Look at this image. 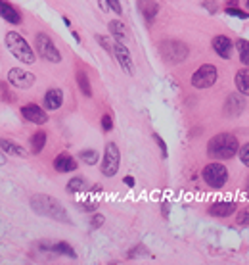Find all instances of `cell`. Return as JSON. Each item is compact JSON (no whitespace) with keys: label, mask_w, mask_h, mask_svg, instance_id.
Wrapping results in <instances>:
<instances>
[{"label":"cell","mask_w":249,"mask_h":265,"mask_svg":"<svg viewBox=\"0 0 249 265\" xmlns=\"http://www.w3.org/2000/svg\"><path fill=\"white\" fill-rule=\"evenodd\" d=\"M234 85H236L238 92H242L244 96H249V67H242L234 75Z\"/></svg>","instance_id":"obj_19"},{"label":"cell","mask_w":249,"mask_h":265,"mask_svg":"<svg viewBox=\"0 0 249 265\" xmlns=\"http://www.w3.org/2000/svg\"><path fill=\"white\" fill-rule=\"evenodd\" d=\"M161 212H163V217L167 219V217H169V202H167V200L161 204Z\"/></svg>","instance_id":"obj_39"},{"label":"cell","mask_w":249,"mask_h":265,"mask_svg":"<svg viewBox=\"0 0 249 265\" xmlns=\"http://www.w3.org/2000/svg\"><path fill=\"white\" fill-rule=\"evenodd\" d=\"M123 183H124V185H126V187H134V185H136V181H134V177H130V175L123 177Z\"/></svg>","instance_id":"obj_38"},{"label":"cell","mask_w":249,"mask_h":265,"mask_svg":"<svg viewBox=\"0 0 249 265\" xmlns=\"http://www.w3.org/2000/svg\"><path fill=\"white\" fill-rule=\"evenodd\" d=\"M159 54L161 58L167 63H182L188 58V46L182 42V40H174V38H169V40H163L159 44Z\"/></svg>","instance_id":"obj_4"},{"label":"cell","mask_w":249,"mask_h":265,"mask_svg":"<svg viewBox=\"0 0 249 265\" xmlns=\"http://www.w3.org/2000/svg\"><path fill=\"white\" fill-rule=\"evenodd\" d=\"M246 8L249 10V0H246Z\"/></svg>","instance_id":"obj_41"},{"label":"cell","mask_w":249,"mask_h":265,"mask_svg":"<svg viewBox=\"0 0 249 265\" xmlns=\"http://www.w3.org/2000/svg\"><path fill=\"white\" fill-rule=\"evenodd\" d=\"M248 192H249V179H248Z\"/></svg>","instance_id":"obj_42"},{"label":"cell","mask_w":249,"mask_h":265,"mask_svg":"<svg viewBox=\"0 0 249 265\" xmlns=\"http://www.w3.org/2000/svg\"><path fill=\"white\" fill-rule=\"evenodd\" d=\"M207 154L215 160H232L240 154V142L232 133H219L207 142Z\"/></svg>","instance_id":"obj_2"},{"label":"cell","mask_w":249,"mask_h":265,"mask_svg":"<svg viewBox=\"0 0 249 265\" xmlns=\"http://www.w3.org/2000/svg\"><path fill=\"white\" fill-rule=\"evenodd\" d=\"M44 144H46V133L44 131H37L33 137H31V152L38 156L42 148H44Z\"/></svg>","instance_id":"obj_23"},{"label":"cell","mask_w":249,"mask_h":265,"mask_svg":"<svg viewBox=\"0 0 249 265\" xmlns=\"http://www.w3.org/2000/svg\"><path fill=\"white\" fill-rule=\"evenodd\" d=\"M0 146H2V152H6L8 156H17V158H25L27 156L23 146H19V144H15V142H12V140L8 139L0 140Z\"/></svg>","instance_id":"obj_20"},{"label":"cell","mask_w":249,"mask_h":265,"mask_svg":"<svg viewBox=\"0 0 249 265\" xmlns=\"http://www.w3.org/2000/svg\"><path fill=\"white\" fill-rule=\"evenodd\" d=\"M65 190H67V194L85 192V190H87V181H85L83 177H73V179H69V183L65 185Z\"/></svg>","instance_id":"obj_25"},{"label":"cell","mask_w":249,"mask_h":265,"mask_svg":"<svg viewBox=\"0 0 249 265\" xmlns=\"http://www.w3.org/2000/svg\"><path fill=\"white\" fill-rule=\"evenodd\" d=\"M35 48H37V54L42 60H46L50 63L62 62V54H60V50L54 44V40L46 33H40V31L35 33Z\"/></svg>","instance_id":"obj_6"},{"label":"cell","mask_w":249,"mask_h":265,"mask_svg":"<svg viewBox=\"0 0 249 265\" xmlns=\"http://www.w3.org/2000/svg\"><path fill=\"white\" fill-rule=\"evenodd\" d=\"M219 79V71L213 63H203L201 67H198L194 71V75L190 79L192 87L199 88V90H205V88H211Z\"/></svg>","instance_id":"obj_8"},{"label":"cell","mask_w":249,"mask_h":265,"mask_svg":"<svg viewBox=\"0 0 249 265\" xmlns=\"http://www.w3.org/2000/svg\"><path fill=\"white\" fill-rule=\"evenodd\" d=\"M6 79H8L10 85H13L15 88H23V90H27V88H31L35 85V75L31 71L21 69V67H12L8 71Z\"/></svg>","instance_id":"obj_10"},{"label":"cell","mask_w":249,"mask_h":265,"mask_svg":"<svg viewBox=\"0 0 249 265\" xmlns=\"http://www.w3.org/2000/svg\"><path fill=\"white\" fill-rule=\"evenodd\" d=\"M151 139L155 140V144L159 146V150H161V158H167V156H169V150H167V144H165V140L161 139V135H159V133H153V135H151Z\"/></svg>","instance_id":"obj_32"},{"label":"cell","mask_w":249,"mask_h":265,"mask_svg":"<svg viewBox=\"0 0 249 265\" xmlns=\"http://www.w3.org/2000/svg\"><path fill=\"white\" fill-rule=\"evenodd\" d=\"M31 210L37 215L42 217H48L54 221H60V223H71L69 221V215L65 212V208L62 206V202L54 196L48 194H35L31 198Z\"/></svg>","instance_id":"obj_1"},{"label":"cell","mask_w":249,"mask_h":265,"mask_svg":"<svg viewBox=\"0 0 249 265\" xmlns=\"http://www.w3.org/2000/svg\"><path fill=\"white\" fill-rule=\"evenodd\" d=\"M4 40H6V46H8L10 54H12L17 62L27 63V65H33V63L37 62V54H35V50L31 48V44H29L17 31H8Z\"/></svg>","instance_id":"obj_3"},{"label":"cell","mask_w":249,"mask_h":265,"mask_svg":"<svg viewBox=\"0 0 249 265\" xmlns=\"http://www.w3.org/2000/svg\"><path fill=\"white\" fill-rule=\"evenodd\" d=\"M113 58L117 60V63L121 65V69H123L126 75H132V58H130V50L126 48V44H124L123 40H115L113 38Z\"/></svg>","instance_id":"obj_9"},{"label":"cell","mask_w":249,"mask_h":265,"mask_svg":"<svg viewBox=\"0 0 249 265\" xmlns=\"http://www.w3.org/2000/svg\"><path fill=\"white\" fill-rule=\"evenodd\" d=\"M102 129H104L106 133H110V131L113 129V119H112V115L110 114L102 115Z\"/></svg>","instance_id":"obj_35"},{"label":"cell","mask_w":249,"mask_h":265,"mask_svg":"<svg viewBox=\"0 0 249 265\" xmlns=\"http://www.w3.org/2000/svg\"><path fill=\"white\" fill-rule=\"evenodd\" d=\"M201 179L207 183V187L219 190L228 183V169H226V165L219 164V162H213V164H207L203 167Z\"/></svg>","instance_id":"obj_5"},{"label":"cell","mask_w":249,"mask_h":265,"mask_svg":"<svg viewBox=\"0 0 249 265\" xmlns=\"http://www.w3.org/2000/svg\"><path fill=\"white\" fill-rule=\"evenodd\" d=\"M21 115H23L25 121L35 123V125H44L48 121L46 110H42L38 104H25L23 108H21Z\"/></svg>","instance_id":"obj_12"},{"label":"cell","mask_w":249,"mask_h":265,"mask_svg":"<svg viewBox=\"0 0 249 265\" xmlns=\"http://www.w3.org/2000/svg\"><path fill=\"white\" fill-rule=\"evenodd\" d=\"M142 256H148V248L144 244H138L134 250H130V252L126 254L128 260H136V258H142Z\"/></svg>","instance_id":"obj_31"},{"label":"cell","mask_w":249,"mask_h":265,"mask_svg":"<svg viewBox=\"0 0 249 265\" xmlns=\"http://www.w3.org/2000/svg\"><path fill=\"white\" fill-rule=\"evenodd\" d=\"M0 13H2V17H4L8 23H12V25H19V23H21V13L17 12L8 0H0Z\"/></svg>","instance_id":"obj_18"},{"label":"cell","mask_w":249,"mask_h":265,"mask_svg":"<svg viewBox=\"0 0 249 265\" xmlns=\"http://www.w3.org/2000/svg\"><path fill=\"white\" fill-rule=\"evenodd\" d=\"M50 250L54 254H62V256H67V258H71L75 260L77 258V252L73 250V246L69 244V242H56V244H52L50 246Z\"/></svg>","instance_id":"obj_24"},{"label":"cell","mask_w":249,"mask_h":265,"mask_svg":"<svg viewBox=\"0 0 249 265\" xmlns=\"http://www.w3.org/2000/svg\"><path fill=\"white\" fill-rule=\"evenodd\" d=\"M73 38H75V40H77V42H79V40H81V37H79V33H75V31H73Z\"/></svg>","instance_id":"obj_40"},{"label":"cell","mask_w":249,"mask_h":265,"mask_svg":"<svg viewBox=\"0 0 249 265\" xmlns=\"http://www.w3.org/2000/svg\"><path fill=\"white\" fill-rule=\"evenodd\" d=\"M240 160H242V164L249 167V142L246 144V146L240 148Z\"/></svg>","instance_id":"obj_36"},{"label":"cell","mask_w":249,"mask_h":265,"mask_svg":"<svg viewBox=\"0 0 249 265\" xmlns=\"http://www.w3.org/2000/svg\"><path fill=\"white\" fill-rule=\"evenodd\" d=\"M211 46H213V50H215V54H217L219 58H223V60H230V58H232V54H234V48H236V42H232V40L226 37V35H217V37L213 38Z\"/></svg>","instance_id":"obj_11"},{"label":"cell","mask_w":249,"mask_h":265,"mask_svg":"<svg viewBox=\"0 0 249 265\" xmlns=\"http://www.w3.org/2000/svg\"><path fill=\"white\" fill-rule=\"evenodd\" d=\"M63 104V90L62 88H50L46 90V94H44V108L50 110V112H56V110H60Z\"/></svg>","instance_id":"obj_17"},{"label":"cell","mask_w":249,"mask_h":265,"mask_svg":"<svg viewBox=\"0 0 249 265\" xmlns=\"http://www.w3.org/2000/svg\"><path fill=\"white\" fill-rule=\"evenodd\" d=\"M94 38H96L100 44L104 46V50L113 56V40H112V38H110V37H104V35H96Z\"/></svg>","instance_id":"obj_30"},{"label":"cell","mask_w":249,"mask_h":265,"mask_svg":"<svg viewBox=\"0 0 249 265\" xmlns=\"http://www.w3.org/2000/svg\"><path fill=\"white\" fill-rule=\"evenodd\" d=\"M246 110V98H244V94L240 92H232V94H228V98H226V104H224V114L228 115V117H238V115H242V112Z\"/></svg>","instance_id":"obj_14"},{"label":"cell","mask_w":249,"mask_h":265,"mask_svg":"<svg viewBox=\"0 0 249 265\" xmlns=\"http://www.w3.org/2000/svg\"><path fill=\"white\" fill-rule=\"evenodd\" d=\"M98 192H102V187H100V185H94L92 196H87L85 200H79V208L85 210V212H96V210H98V200H96L94 194H98Z\"/></svg>","instance_id":"obj_21"},{"label":"cell","mask_w":249,"mask_h":265,"mask_svg":"<svg viewBox=\"0 0 249 265\" xmlns=\"http://www.w3.org/2000/svg\"><path fill=\"white\" fill-rule=\"evenodd\" d=\"M79 156H81L83 164H87V165H96L100 160V154L96 150H83Z\"/></svg>","instance_id":"obj_28"},{"label":"cell","mask_w":249,"mask_h":265,"mask_svg":"<svg viewBox=\"0 0 249 265\" xmlns=\"http://www.w3.org/2000/svg\"><path fill=\"white\" fill-rule=\"evenodd\" d=\"M77 85H79L81 92H83L87 98L92 96V87H90V81H88L87 71H83V69H79V71H77Z\"/></svg>","instance_id":"obj_26"},{"label":"cell","mask_w":249,"mask_h":265,"mask_svg":"<svg viewBox=\"0 0 249 265\" xmlns=\"http://www.w3.org/2000/svg\"><path fill=\"white\" fill-rule=\"evenodd\" d=\"M138 12L148 23H151L159 13V4L155 0H138Z\"/></svg>","instance_id":"obj_16"},{"label":"cell","mask_w":249,"mask_h":265,"mask_svg":"<svg viewBox=\"0 0 249 265\" xmlns=\"http://www.w3.org/2000/svg\"><path fill=\"white\" fill-rule=\"evenodd\" d=\"M226 15H232V17H238V19H249V10H240V8H234V6H228L226 10Z\"/></svg>","instance_id":"obj_29"},{"label":"cell","mask_w":249,"mask_h":265,"mask_svg":"<svg viewBox=\"0 0 249 265\" xmlns=\"http://www.w3.org/2000/svg\"><path fill=\"white\" fill-rule=\"evenodd\" d=\"M121 165V150L115 142H108L104 148V158H102V175L112 179L117 175Z\"/></svg>","instance_id":"obj_7"},{"label":"cell","mask_w":249,"mask_h":265,"mask_svg":"<svg viewBox=\"0 0 249 265\" xmlns=\"http://www.w3.org/2000/svg\"><path fill=\"white\" fill-rule=\"evenodd\" d=\"M108 29H110V33H112V37L115 40H126V27L123 25V21H119V19H113L108 23Z\"/></svg>","instance_id":"obj_22"},{"label":"cell","mask_w":249,"mask_h":265,"mask_svg":"<svg viewBox=\"0 0 249 265\" xmlns=\"http://www.w3.org/2000/svg\"><path fill=\"white\" fill-rule=\"evenodd\" d=\"M77 167H79L77 160H75L71 154H67V152H62L54 160V169L58 173H71V171H77Z\"/></svg>","instance_id":"obj_15"},{"label":"cell","mask_w":249,"mask_h":265,"mask_svg":"<svg viewBox=\"0 0 249 265\" xmlns=\"http://www.w3.org/2000/svg\"><path fill=\"white\" fill-rule=\"evenodd\" d=\"M236 221H238V225H249V206L238 212Z\"/></svg>","instance_id":"obj_33"},{"label":"cell","mask_w":249,"mask_h":265,"mask_svg":"<svg viewBox=\"0 0 249 265\" xmlns=\"http://www.w3.org/2000/svg\"><path fill=\"white\" fill-rule=\"evenodd\" d=\"M108 4H110V8H112L117 15H121V13H123V8H121V2H119V0H108Z\"/></svg>","instance_id":"obj_37"},{"label":"cell","mask_w":249,"mask_h":265,"mask_svg":"<svg viewBox=\"0 0 249 265\" xmlns=\"http://www.w3.org/2000/svg\"><path fill=\"white\" fill-rule=\"evenodd\" d=\"M236 48H238V56H240V62L249 67V40L248 38H238Z\"/></svg>","instance_id":"obj_27"},{"label":"cell","mask_w":249,"mask_h":265,"mask_svg":"<svg viewBox=\"0 0 249 265\" xmlns=\"http://www.w3.org/2000/svg\"><path fill=\"white\" fill-rule=\"evenodd\" d=\"M104 221H106V217L102 214H94L92 217H90V229L94 231V229H100L102 225H104Z\"/></svg>","instance_id":"obj_34"},{"label":"cell","mask_w":249,"mask_h":265,"mask_svg":"<svg viewBox=\"0 0 249 265\" xmlns=\"http://www.w3.org/2000/svg\"><path fill=\"white\" fill-rule=\"evenodd\" d=\"M238 210V202L234 200H219V202H213L209 206V215L211 217H217V219H224V217H230L234 215Z\"/></svg>","instance_id":"obj_13"}]
</instances>
